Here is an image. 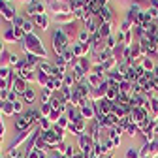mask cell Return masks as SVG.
<instances>
[{
	"instance_id": "6",
	"label": "cell",
	"mask_w": 158,
	"mask_h": 158,
	"mask_svg": "<svg viewBox=\"0 0 158 158\" xmlns=\"http://www.w3.org/2000/svg\"><path fill=\"white\" fill-rule=\"evenodd\" d=\"M51 19H53V21H56L58 25H70V23H73V21H75L73 13H55Z\"/></svg>"
},
{
	"instance_id": "29",
	"label": "cell",
	"mask_w": 158,
	"mask_h": 158,
	"mask_svg": "<svg viewBox=\"0 0 158 158\" xmlns=\"http://www.w3.org/2000/svg\"><path fill=\"white\" fill-rule=\"evenodd\" d=\"M8 156H10V158H21V154H19V151H17L15 147H10V149H8Z\"/></svg>"
},
{
	"instance_id": "30",
	"label": "cell",
	"mask_w": 158,
	"mask_h": 158,
	"mask_svg": "<svg viewBox=\"0 0 158 158\" xmlns=\"http://www.w3.org/2000/svg\"><path fill=\"white\" fill-rule=\"evenodd\" d=\"M40 13H45V4L44 2H38V15Z\"/></svg>"
},
{
	"instance_id": "8",
	"label": "cell",
	"mask_w": 158,
	"mask_h": 158,
	"mask_svg": "<svg viewBox=\"0 0 158 158\" xmlns=\"http://www.w3.org/2000/svg\"><path fill=\"white\" fill-rule=\"evenodd\" d=\"M111 34H113V25L111 23H100V27H98V36H100L102 40H106Z\"/></svg>"
},
{
	"instance_id": "12",
	"label": "cell",
	"mask_w": 158,
	"mask_h": 158,
	"mask_svg": "<svg viewBox=\"0 0 158 158\" xmlns=\"http://www.w3.org/2000/svg\"><path fill=\"white\" fill-rule=\"evenodd\" d=\"M53 68H55V64H51V62H47L45 58L44 60H40L38 62V72H42V73H47V75H51V72H53Z\"/></svg>"
},
{
	"instance_id": "5",
	"label": "cell",
	"mask_w": 158,
	"mask_h": 158,
	"mask_svg": "<svg viewBox=\"0 0 158 158\" xmlns=\"http://www.w3.org/2000/svg\"><path fill=\"white\" fill-rule=\"evenodd\" d=\"M25 118H27V121H28V124L30 126H34L36 123H40V118H42L44 115H42V111H40V109H27L25 113Z\"/></svg>"
},
{
	"instance_id": "28",
	"label": "cell",
	"mask_w": 158,
	"mask_h": 158,
	"mask_svg": "<svg viewBox=\"0 0 158 158\" xmlns=\"http://www.w3.org/2000/svg\"><path fill=\"white\" fill-rule=\"evenodd\" d=\"M40 126H42L44 130H49V128H51L49 118H47V117H42V118H40Z\"/></svg>"
},
{
	"instance_id": "23",
	"label": "cell",
	"mask_w": 158,
	"mask_h": 158,
	"mask_svg": "<svg viewBox=\"0 0 158 158\" xmlns=\"http://www.w3.org/2000/svg\"><path fill=\"white\" fill-rule=\"evenodd\" d=\"M25 21H27V19H25L23 15H17V17L13 19V21H11V25H13V28H23Z\"/></svg>"
},
{
	"instance_id": "22",
	"label": "cell",
	"mask_w": 158,
	"mask_h": 158,
	"mask_svg": "<svg viewBox=\"0 0 158 158\" xmlns=\"http://www.w3.org/2000/svg\"><path fill=\"white\" fill-rule=\"evenodd\" d=\"M34 23H32V19H27L25 21V25H23V30H25V34L28 36V34H34Z\"/></svg>"
},
{
	"instance_id": "9",
	"label": "cell",
	"mask_w": 158,
	"mask_h": 158,
	"mask_svg": "<svg viewBox=\"0 0 158 158\" xmlns=\"http://www.w3.org/2000/svg\"><path fill=\"white\" fill-rule=\"evenodd\" d=\"M111 56H113V51H109V49H102V51H98V53L94 55V58H96L98 64H106Z\"/></svg>"
},
{
	"instance_id": "14",
	"label": "cell",
	"mask_w": 158,
	"mask_h": 158,
	"mask_svg": "<svg viewBox=\"0 0 158 158\" xmlns=\"http://www.w3.org/2000/svg\"><path fill=\"white\" fill-rule=\"evenodd\" d=\"M36 96H38V94H36V90L28 87V89L25 90V94H23L21 98H23V102H25V104H32V102L36 100Z\"/></svg>"
},
{
	"instance_id": "24",
	"label": "cell",
	"mask_w": 158,
	"mask_h": 158,
	"mask_svg": "<svg viewBox=\"0 0 158 158\" xmlns=\"http://www.w3.org/2000/svg\"><path fill=\"white\" fill-rule=\"evenodd\" d=\"M10 75H11L10 66H0V79H10Z\"/></svg>"
},
{
	"instance_id": "2",
	"label": "cell",
	"mask_w": 158,
	"mask_h": 158,
	"mask_svg": "<svg viewBox=\"0 0 158 158\" xmlns=\"http://www.w3.org/2000/svg\"><path fill=\"white\" fill-rule=\"evenodd\" d=\"M17 15H19V13H17V8L13 6V2H6V0H0V17H2L4 21L11 23Z\"/></svg>"
},
{
	"instance_id": "17",
	"label": "cell",
	"mask_w": 158,
	"mask_h": 158,
	"mask_svg": "<svg viewBox=\"0 0 158 158\" xmlns=\"http://www.w3.org/2000/svg\"><path fill=\"white\" fill-rule=\"evenodd\" d=\"M40 2H42V0H40ZM27 15L32 19L34 15H38V2H30V4H27Z\"/></svg>"
},
{
	"instance_id": "10",
	"label": "cell",
	"mask_w": 158,
	"mask_h": 158,
	"mask_svg": "<svg viewBox=\"0 0 158 158\" xmlns=\"http://www.w3.org/2000/svg\"><path fill=\"white\" fill-rule=\"evenodd\" d=\"M62 30H64V34L68 36V40H72V38L77 40V34H79V32H77V21H73V23H70V25H64Z\"/></svg>"
},
{
	"instance_id": "15",
	"label": "cell",
	"mask_w": 158,
	"mask_h": 158,
	"mask_svg": "<svg viewBox=\"0 0 158 158\" xmlns=\"http://www.w3.org/2000/svg\"><path fill=\"white\" fill-rule=\"evenodd\" d=\"M141 66L145 68V72H152L154 66H156V62H154V58H151V56H143L141 58Z\"/></svg>"
},
{
	"instance_id": "4",
	"label": "cell",
	"mask_w": 158,
	"mask_h": 158,
	"mask_svg": "<svg viewBox=\"0 0 158 158\" xmlns=\"http://www.w3.org/2000/svg\"><path fill=\"white\" fill-rule=\"evenodd\" d=\"M49 21H51V19L47 17V13H40V15H34V17H32V23H34L38 28H42L44 32L49 28Z\"/></svg>"
},
{
	"instance_id": "18",
	"label": "cell",
	"mask_w": 158,
	"mask_h": 158,
	"mask_svg": "<svg viewBox=\"0 0 158 158\" xmlns=\"http://www.w3.org/2000/svg\"><path fill=\"white\" fill-rule=\"evenodd\" d=\"M104 45H106V49H109V51H113L118 44H117V40H115V34H111L109 38H106L104 40Z\"/></svg>"
},
{
	"instance_id": "27",
	"label": "cell",
	"mask_w": 158,
	"mask_h": 158,
	"mask_svg": "<svg viewBox=\"0 0 158 158\" xmlns=\"http://www.w3.org/2000/svg\"><path fill=\"white\" fill-rule=\"evenodd\" d=\"M139 156H141V152L137 149H134V147L128 149V152H126V158H139Z\"/></svg>"
},
{
	"instance_id": "26",
	"label": "cell",
	"mask_w": 158,
	"mask_h": 158,
	"mask_svg": "<svg viewBox=\"0 0 158 158\" xmlns=\"http://www.w3.org/2000/svg\"><path fill=\"white\" fill-rule=\"evenodd\" d=\"M13 113H17V115H23V113H25V109H23V102H19V100L13 102Z\"/></svg>"
},
{
	"instance_id": "34",
	"label": "cell",
	"mask_w": 158,
	"mask_h": 158,
	"mask_svg": "<svg viewBox=\"0 0 158 158\" xmlns=\"http://www.w3.org/2000/svg\"><path fill=\"white\" fill-rule=\"evenodd\" d=\"M141 158H152V156H141Z\"/></svg>"
},
{
	"instance_id": "13",
	"label": "cell",
	"mask_w": 158,
	"mask_h": 158,
	"mask_svg": "<svg viewBox=\"0 0 158 158\" xmlns=\"http://www.w3.org/2000/svg\"><path fill=\"white\" fill-rule=\"evenodd\" d=\"M2 40L4 42H17L15 40V30H13V25H8L2 32Z\"/></svg>"
},
{
	"instance_id": "21",
	"label": "cell",
	"mask_w": 158,
	"mask_h": 158,
	"mask_svg": "<svg viewBox=\"0 0 158 158\" xmlns=\"http://www.w3.org/2000/svg\"><path fill=\"white\" fill-rule=\"evenodd\" d=\"M137 132H139V126H137L135 123H130L128 128H126V135L128 137H134V135H137Z\"/></svg>"
},
{
	"instance_id": "20",
	"label": "cell",
	"mask_w": 158,
	"mask_h": 158,
	"mask_svg": "<svg viewBox=\"0 0 158 158\" xmlns=\"http://www.w3.org/2000/svg\"><path fill=\"white\" fill-rule=\"evenodd\" d=\"M2 115H6V117H10V115H13V102H4L2 104Z\"/></svg>"
},
{
	"instance_id": "16",
	"label": "cell",
	"mask_w": 158,
	"mask_h": 158,
	"mask_svg": "<svg viewBox=\"0 0 158 158\" xmlns=\"http://www.w3.org/2000/svg\"><path fill=\"white\" fill-rule=\"evenodd\" d=\"M117 98H118V87H109V89L106 90V100L115 102Z\"/></svg>"
},
{
	"instance_id": "7",
	"label": "cell",
	"mask_w": 158,
	"mask_h": 158,
	"mask_svg": "<svg viewBox=\"0 0 158 158\" xmlns=\"http://www.w3.org/2000/svg\"><path fill=\"white\" fill-rule=\"evenodd\" d=\"M13 126H15V130H17V132H27V130H30V128H32V126L28 124V121L25 118V115H17V117H15Z\"/></svg>"
},
{
	"instance_id": "25",
	"label": "cell",
	"mask_w": 158,
	"mask_h": 158,
	"mask_svg": "<svg viewBox=\"0 0 158 158\" xmlns=\"http://www.w3.org/2000/svg\"><path fill=\"white\" fill-rule=\"evenodd\" d=\"M115 40H117V44H124V38H126V32H123L121 28H117L115 32Z\"/></svg>"
},
{
	"instance_id": "19",
	"label": "cell",
	"mask_w": 158,
	"mask_h": 158,
	"mask_svg": "<svg viewBox=\"0 0 158 158\" xmlns=\"http://www.w3.org/2000/svg\"><path fill=\"white\" fill-rule=\"evenodd\" d=\"M89 40H90V34L85 28H81V30H79V34H77V42L79 44H89Z\"/></svg>"
},
{
	"instance_id": "37",
	"label": "cell",
	"mask_w": 158,
	"mask_h": 158,
	"mask_svg": "<svg viewBox=\"0 0 158 158\" xmlns=\"http://www.w3.org/2000/svg\"><path fill=\"white\" fill-rule=\"evenodd\" d=\"M0 147H2V143H0Z\"/></svg>"
},
{
	"instance_id": "38",
	"label": "cell",
	"mask_w": 158,
	"mask_h": 158,
	"mask_svg": "<svg viewBox=\"0 0 158 158\" xmlns=\"http://www.w3.org/2000/svg\"><path fill=\"white\" fill-rule=\"evenodd\" d=\"M0 90H2V89H0Z\"/></svg>"
},
{
	"instance_id": "1",
	"label": "cell",
	"mask_w": 158,
	"mask_h": 158,
	"mask_svg": "<svg viewBox=\"0 0 158 158\" xmlns=\"http://www.w3.org/2000/svg\"><path fill=\"white\" fill-rule=\"evenodd\" d=\"M51 45H53L55 56L62 55V53L70 47V40H68V36L64 34V30H62V28H56V30L51 34Z\"/></svg>"
},
{
	"instance_id": "32",
	"label": "cell",
	"mask_w": 158,
	"mask_h": 158,
	"mask_svg": "<svg viewBox=\"0 0 158 158\" xmlns=\"http://www.w3.org/2000/svg\"><path fill=\"white\" fill-rule=\"evenodd\" d=\"M2 51H4V40L0 38V53H2Z\"/></svg>"
},
{
	"instance_id": "33",
	"label": "cell",
	"mask_w": 158,
	"mask_h": 158,
	"mask_svg": "<svg viewBox=\"0 0 158 158\" xmlns=\"http://www.w3.org/2000/svg\"><path fill=\"white\" fill-rule=\"evenodd\" d=\"M2 104H4V102H2V100H0V109H2Z\"/></svg>"
},
{
	"instance_id": "11",
	"label": "cell",
	"mask_w": 158,
	"mask_h": 158,
	"mask_svg": "<svg viewBox=\"0 0 158 158\" xmlns=\"http://www.w3.org/2000/svg\"><path fill=\"white\" fill-rule=\"evenodd\" d=\"M27 89H28V83L25 81V79H21V77H19V79H17V81L13 83V89H11V90H15V92H17L19 96H23Z\"/></svg>"
},
{
	"instance_id": "39",
	"label": "cell",
	"mask_w": 158,
	"mask_h": 158,
	"mask_svg": "<svg viewBox=\"0 0 158 158\" xmlns=\"http://www.w3.org/2000/svg\"><path fill=\"white\" fill-rule=\"evenodd\" d=\"M0 19H2V17H0Z\"/></svg>"
},
{
	"instance_id": "36",
	"label": "cell",
	"mask_w": 158,
	"mask_h": 158,
	"mask_svg": "<svg viewBox=\"0 0 158 158\" xmlns=\"http://www.w3.org/2000/svg\"><path fill=\"white\" fill-rule=\"evenodd\" d=\"M6 2H11V0H6Z\"/></svg>"
},
{
	"instance_id": "35",
	"label": "cell",
	"mask_w": 158,
	"mask_h": 158,
	"mask_svg": "<svg viewBox=\"0 0 158 158\" xmlns=\"http://www.w3.org/2000/svg\"><path fill=\"white\" fill-rule=\"evenodd\" d=\"M60 2H68V0H60Z\"/></svg>"
},
{
	"instance_id": "3",
	"label": "cell",
	"mask_w": 158,
	"mask_h": 158,
	"mask_svg": "<svg viewBox=\"0 0 158 158\" xmlns=\"http://www.w3.org/2000/svg\"><path fill=\"white\" fill-rule=\"evenodd\" d=\"M96 19L100 23H111L113 25V8L111 6H102L98 15H96Z\"/></svg>"
},
{
	"instance_id": "31",
	"label": "cell",
	"mask_w": 158,
	"mask_h": 158,
	"mask_svg": "<svg viewBox=\"0 0 158 158\" xmlns=\"http://www.w3.org/2000/svg\"><path fill=\"white\" fill-rule=\"evenodd\" d=\"M94 2H98L100 6H109V0H94Z\"/></svg>"
}]
</instances>
